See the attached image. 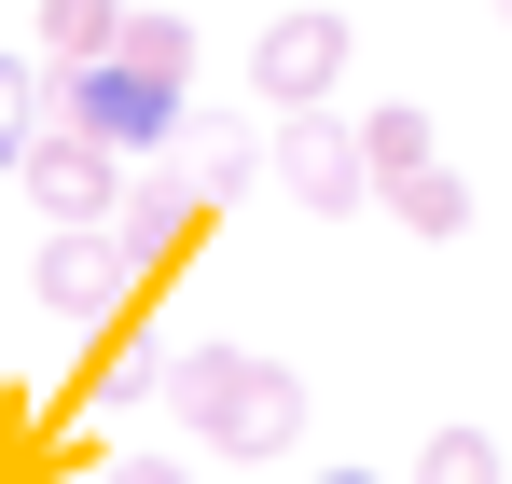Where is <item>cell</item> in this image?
I'll return each instance as SVG.
<instances>
[{
  "mask_svg": "<svg viewBox=\"0 0 512 484\" xmlns=\"http://www.w3.org/2000/svg\"><path fill=\"white\" fill-rule=\"evenodd\" d=\"M167 402H180V429H194L208 457H236V471H263V457L305 443V388H291V360H263V346H180Z\"/></svg>",
  "mask_w": 512,
  "mask_h": 484,
  "instance_id": "obj_1",
  "label": "cell"
},
{
  "mask_svg": "<svg viewBox=\"0 0 512 484\" xmlns=\"http://www.w3.org/2000/svg\"><path fill=\"white\" fill-rule=\"evenodd\" d=\"M42 111H70V125H97L111 153H153V139H180L194 125V70H139V56H84V70H56V97Z\"/></svg>",
  "mask_w": 512,
  "mask_h": 484,
  "instance_id": "obj_2",
  "label": "cell"
},
{
  "mask_svg": "<svg viewBox=\"0 0 512 484\" xmlns=\"http://www.w3.org/2000/svg\"><path fill=\"white\" fill-rule=\"evenodd\" d=\"M277 194H291L305 222H360V208H374V139L346 125L333 97H319V111H277Z\"/></svg>",
  "mask_w": 512,
  "mask_h": 484,
  "instance_id": "obj_3",
  "label": "cell"
},
{
  "mask_svg": "<svg viewBox=\"0 0 512 484\" xmlns=\"http://www.w3.org/2000/svg\"><path fill=\"white\" fill-rule=\"evenodd\" d=\"M346 56H360V28H346L333 0H291V14L250 42V83H263V111H319L346 83Z\"/></svg>",
  "mask_w": 512,
  "mask_h": 484,
  "instance_id": "obj_4",
  "label": "cell"
},
{
  "mask_svg": "<svg viewBox=\"0 0 512 484\" xmlns=\"http://www.w3.org/2000/svg\"><path fill=\"white\" fill-rule=\"evenodd\" d=\"M139 277H153V263L125 249V222H56V236H42V263H28V291H42L56 319H111Z\"/></svg>",
  "mask_w": 512,
  "mask_h": 484,
  "instance_id": "obj_5",
  "label": "cell"
},
{
  "mask_svg": "<svg viewBox=\"0 0 512 484\" xmlns=\"http://www.w3.org/2000/svg\"><path fill=\"white\" fill-rule=\"evenodd\" d=\"M125 166H139V153H111L97 125H70V111H56V125L28 139V166H14V180L42 194V222H111V208H125Z\"/></svg>",
  "mask_w": 512,
  "mask_h": 484,
  "instance_id": "obj_6",
  "label": "cell"
},
{
  "mask_svg": "<svg viewBox=\"0 0 512 484\" xmlns=\"http://www.w3.org/2000/svg\"><path fill=\"white\" fill-rule=\"evenodd\" d=\"M180 153H194V194H208V208H236L250 180H277V139L236 125V111H194V125H180Z\"/></svg>",
  "mask_w": 512,
  "mask_h": 484,
  "instance_id": "obj_7",
  "label": "cell"
},
{
  "mask_svg": "<svg viewBox=\"0 0 512 484\" xmlns=\"http://www.w3.org/2000/svg\"><path fill=\"white\" fill-rule=\"evenodd\" d=\"M111 222H125L139 263H167V249L208 222V194H194V166H125V208H111Z\"/></svg>",
  "mask_w": 512,
  "mask_h": 484,
  "instance_id": "obj_8",
  "label": "cell"
},
{
  "mask_svg": "<svg viewBox=\"0 0 512 484\" xmlns=\"http://www.w3.org/2000/svg\"><path fill=\"white\" fill-rule=\"evenodd\" d=\"M374 208H402L416 236H471V180H457V166H443V153H416V166H388V180H374Z\"/></svg>",
  "mask_w": 512,
  "mask_h": 484,
  "instance_id": "obj_9",
  "label": "cell"
},
{
  "mask_svg": "<svg viewBox=\"0 0 512 484\" xmlns=\"http://www.w3.org/2000/svg\"><path fill=\"white\" fill-rule=\"evenodd\" d=\"M42 42L84 70V56H111V42H125V0H42Z\"/></svg>",
  "mask_w": 512,
  "mask_h": 484,
  "instance_id": "obj_10",
  "label": "cell"
},
{
  "mask_svg": "<svg viewBox=\"0 0 512 484\" xmlns=\"http://www.w3.org/2000/svg\"><path fill=\"white\" fill-rule=\"evenodd\" d=\"M167 360H180V346H111L84 388H97V402H167Z\"/></svg>",
  "mask_w": 512,
  "mask_h": 484,
  "instance_id": "obj_11",
  "label": "cell"
},
{
  "mask_svg": "<svg viewBox=\"0 0 512 484\" xmlns=\"http://www.w3.org/2000/svg\"><path fill=\"white\" fill-rule=\"evenodd\" d=\"M111 56H139V70H194V28L153 14V0H125V42H111Z\"/></svg>",
  "mask_w": 512,
  "mask_h": 484,
  "instance_id": "obj_12",
  "label": "cell"
},
{
  "mask_svg": "<svg viewBox=\"0 0 512 484\" xmlns=\"http://www.w3.org/2000/svg\"><path fill=\"white\" fill-rule=\"evenodd\" d=\"M416 484H499V443H485V429H429Z\"/></svg>",
  "mask_w": 512,
  "mask_h": 484,
  "instance_id": "obj_13",
  "label": "cell"
},
{
  "mask_svg": "<svg viewBox=\"0 0 512 484\" xmlns=\"http://www.w3.org/2000/svg\"><path fill=\"white\" fill-rule=\"evenodd\" d=\"M28 139H42V83H28L14 56H0V180L28 166Z\"/></svg>",
  "mask_w": 512,
  "mask_h": 484,
  "instance_id": "obj_14",
  "label": "cell"
},
{
  "mask_svg": "<svg viewBox=\"0 0 512 484\" xmlns=\"http://www.w3.org/2000/svg\"><path fill=\"white\" fill-rule=\"evenodd\" d=\"M360 139H374V180H388V166H416V153H443V139H429V111H402V97H388V111H360Z\"/></svg>",
  "mask_w": 512,
  "mask_h": 484,
  "instance_id": "obj_15",
  "label": "cell"
},
{
  "mask_svg": "<svg viewBox=\"0 0 512 484\" xmlns=\"http://www.w3.org/2000/svg\"><path fill=\"white\" fill-rule=\"evenodd\" d=\"M97 484H194V471H180V457H111Z\"/></svg>",
  "mask_w": 512,
  "mask_h": 484,
  "instance_id": "obj_16",
  "label": "cell"
},
{
  "mask_svg": "<svg viewBox=\"0 0 512 484\" xmlns=\"http://www.w3.org/2000/svg\"><path fill=\"white\" fill-rule=\"evenodd\" d=\"M319 484H374V471H319Z\"/></svg>",
  "mask_w": 512,
  "mask_h": 484,
  "instance_id": "obj_17",
  "label": "cell"
},
{
  "mask_svg": "<svg viewBox=\"0 0 512 484\" xmlns=\"http://www.w3.org/2000/svg\"><path fill=\"white\" fill-rule=\"evenodd\" d=\"M499 14H512V0H499Z\"/></svg>",
  "mask_w": 512,
  "mask_h": 484,
  "instance_id": "obj_18",
  "label": "cell"
}]
</instances>
